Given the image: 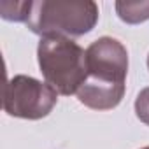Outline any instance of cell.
Instances as JSON below:
<instances>
[{
  "instance_id": "1",
  "label": "cell",
  "mask_w": 149,
  "mask_h": 149,
  "mask_svg": "<svg viewBox=\"0 0 149 149\" xmlns=\"http://www.w3.org/2000/svg\"><path fill=\"white\" fill-rule=\"evenodd\" d=\"M88 76L79 91V102L95 111H109L125 97L128 51L112 37H100L86 49Z\"/></svg>"
},
{
  "instance_id": "2",
  "label": "cell",
  "mask_w": 149,
  "mask_h": 149,
  "mask_svg": "<svg viewBox=\"0 0 149 149\" xmlns=\"http://www.w3.org/2000/svg\"><path fill=\"white\" fill-rule=\"evenodd\" d=\"M98 6L91 0H40L32 4L28 28L40 37H81L95 28Z\"/></svg>"
},
{
  "instance_id": "3",
  "label": "cell",
  "mask_w": 149,
  "mask_h": 149,
  "mask_svg": "<svg viewBox=\"0 0 149 149\" xmlns=\"http://www.w3.org/2000/svg\"><path fill=\"white\" fill-rule=\"evenodd\" d=\"M39 67L46 83L58 95L77 93L86 81V51L67 37H42L37 47Z\"/></svg>"
},
{
  "instance_id": "4",
  "label": "cell",
  "mask_w": 149,
  "mask_h": 149,
  "mask_svg": "<svg viewBox=\"0 0 149 149\" xmlns=\"http://www.w3.org/2000/svg\"><path fill=\"white\" fill-rule=\"evenodd\" d=\"M58 102V93L42 81L30 76H14L6 84L4 111L13 118H46Z\"/></svg>"
},
{
  "instance_id": "5",
  "label": "cell",
  "mask_w": 149,
  "mask_h": 149,
  "mask_svg": "<svg viewBox=\"0 0 149 149\" xmlns=\"http://www.w3.org/2000/svg\"><path fill=\"white\" fill-rule=\"evenodd\" d=\"M116 13L128 25L144 23L149 19V2H116Z\"/></svg>"
},
{
  "instance_id": "6",
  "label": "cell",
  "mask_w": 149,
  "mask_h": 149,
  "mask_svg": "<svg viewBox=\"0 0 149 149\" xmlns=\"http://www.w3.org/2000/svg\"><path fill=\"white\" fill-rule=\"evenodd\" d=\"M33 2H11L2 0L0 2V14L7 21H28Z\"/></svg>"
},
{
  "instance_id": "7",
  "label": "cell",
  "mask_w": 149,
  "mask_h": 149,
  "mask_svg": "<svg viewBox=\"0 0 149 149\" xmlns=\"http://www.w3.org/2000/svg\"><path fill=\"white\" fill-rule=\"evenodd\" d=\"M135 114L137 118L149 126V88H144L135 100Z\"/></svg>"
},
{
  "instance_id": "8",
  "label": "cell",
  "mask_w": 149,
  "mask_h": 149,
  "mask_svg": "<svg viewBox=\"0 0 149 149\" xmlns=\"http://www.w3.org/2000/svg\"><path fill=\"white\" fill-rule=\"evenodd\" d=\"M147 68H149V56H147Z\"/></svg>"
},
{
  "instance_id": "9",
  "label": "cell",
  "mask_w": 149,
  "mask_h": 149,
  "mask_svg": "<svg viewBox=\"0 0 149 149\" xmlns=\"http://www.w3.org/2000/svg\"><path fill=\"white\" fill-rule=\"evenodd\" d=\"M142 149H149V146H147V147H142Z\"/></svg>"
}]
</instances>
